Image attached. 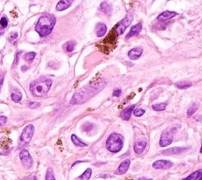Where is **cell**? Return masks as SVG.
Masks as SVG:
<instances>
[{"label": "cell", "mask_w": 202, "mask_h": 180, "mask_svg": "<svg viewBox=\"0 0 202 180\" xmlns=\"http://www.w3.org/2000/svg\"><path fill=\"white\" fill-rule=\"evenodd\" d=\"M107 83L104 80H100L95 83H89L88 85L83 87L80 90L74 93L73 97L70 100V104L73 105L83 104L91 98L100 92L103 88L105 87Z\"/></svg>", "instance_id": "cell-1"}, {"label": "cell", "mask_w": 202, "mask_h": 180, "mask_svg": "<svg viewBox=\"0 0 202 180\" xmlns=\"http://www.w3.org/2000/svg\"><path fill=\"white\" fill-rule=\"evenodd\" d=\"M56 23V18L53 15L45 13L39 18L36 26V31L41 37L46 36L51 33Z\"/></svg>", "instance_id": "cell-2"}, {"label": "cell", "mask_w": 202, "mask_h": 180, "mask_svg": "<svg viewBox=\"0 0 202 180\" xmlns=\"http://www.w3.org/2000/svg\"><path fill=\"white\" fill-rule=\"evenodd\" d=\"M52 80L51 79H43L40 78V80H36L30 85V91L35 97L42 98L45 97L49 92L51 86H52Z\"/></svg>", "instance_id": "cell-3"}, {"label": "cell", "mask_w": 202, "mask_h": 180, "mask_svg": "<svg viewBox=\"0 0 202 180\" xmlns=\"http://www.w3.org/2000/svg\"><path fill=\"white\" fill-rule=\"evenodd\" d=\"M123 147V138L117 133H112L106 141V148L112 153L121 151Z\"/></svg>", "instance_id": "cell-4"}, {"label": "cell", "mask_w": 202, "mask_h": 180, "mask_svg": "<svg viewBox=\"0 0 202 180\" xmlns=\"http://www.w3.org/2000/svg\"><path fill=\"white\" fill-rule=\"evenodd\" d=\"M133 10H129L127 14L125 16L123 19H121V21L117 24L116 29H115V32L117 34V36H120L121 34L123 33L125 31V29L130 25L131 22L133 20Z\"/></svg>", "instance_id": "cell-5"}, {"label": "cell", "mask_w": 202, "mask_h": 180, "mask_svg": "<svg viewBox=\"0 0 202 180\" xmlns=\"http://www.w3.org/2000/svg\"><path fill=\"white\" fill-rule=\"evenodd\" d=\"M176 132V128H171L170 129H166L162 133L160 138L159 144L161 147H166L171 144L173 141V137Z\"/></svg>", "instance_id": "cell-6"}, {"label": "cell", "mask_w": 202, "mask_h": 180, "mask_svg": "<svg viewBox=\"0 0 202 180\" xmlns=\"http://www.w3.org/2000/svg\"><path fill=\"white\" fill-rule=\"evenodd\" d=\"M34 126L33 124H29L23 129L20 136V144L21 145L28 144L31 141L33 136L34 134Z\"/></svg>", "instance_id": "cell-7"}, {"label": "cell", "mask_w": 202, "mask_h": 180, "mask_svg": "<svg viewBox=\"0 0 202 180\" xmlns=\"http://www.w3.org/2000/svg\"><path fill=\"white\" fill-rule=\"evenodd\" d=\"M19 158L21 161L22 165L25 167V168H30L33 166V158L30 155L28 150L26 149H23L19 153Z\"/></svg>", "instance_id": "cell-8"}, {"label": "cell", "mask_w": 202, "mask_h": 180, "mask_svg": "<svg viewBox=\"0 0 202 180\" xmlns=\"http://www.w3.org/2000/svg\"><path fill=\"white\" fill-rule=\"evenodd\" d=\"M146 144H147V141H146V139L144 137L138 139L137 141L135 142V144H134V146H133L134 152H135L137 154H138V155L142 154V152L144 151L146 146Z\"/></svg>", "instance_id": "cell-9"}, {"label": "cell", "mask_w": 202, "mask_h": 180, "mask_svg": "<svg viewBox=\"0 0 202 180\" xmlns=\"http://www.w3.org/2000/svg\"><path fill=\"white\" fill-rule=\"evenodd\" d=\"M173 166V163L167 160H158L153 163L152 166L156 170H166L171 168Z\"/></svg>", "instance_id": "cell-10"}, {"label": "cell", "mask_w": 202, "mask_h": 180, "mask_svg": "<svg viewBox=\"0 0 202 180\" xmlns=\"http://www.w3.org/2000/svg\"><path fill=\"white\" fill-rule=\"evenodd\" d=\"M142 48H133L131 50H129V52L128 53V56L130 60H138L142 55Z\"/></svg>", "instance_id": "cell-11"}, {"label": "cell", "mask_w": 202, "mask_h": 180, "mask_svg": "<svg viewBox=\"0 0 202 180\" xmlns=\"http://www.w3.org/2000/svg\"><path fill=\"white\" fill-rule=\"evenodd\" d=\"M129 166H130V160L129 159H126V160L121 162V165L117 168L115 173L117 174V175H123V174L127 172V171L129 168Z\"/></svg>", "instance_id": "cell-12"}, {"label": "cell", "mask_w": 202, "mask_h": 180, "mask_svg": "<svg viewBox=\"0 0 202 180\" xmlns=\"http://www.w3.org/2000/svg\"><path fill=\"white\" fill-rule=\"evenodd\" d=\"M187 148H181V147H175V148H171V149H165L162 152V154L164 155H176L180 154L185 151Z\"/></svg>", "instance_id": "cell-13"}, {"label": "cell", "mask_w": 202, "mask_h": 180, "mask_svg": "<svg viewBox=\"0 0 202 180\" xmlns=\"http://www.w3.org/2000/svg\"><path fill=\"white\" fill-rule=\"evenodd\" d=\"M74 0H60L56 6V10L58 12H62L70 7Z\"/></svg>", "instance_id": "cell-14"}, {"label": "cell", "mask_w": 202, "mask_h": 180, "mask_svg": "<svg viewBox=\"0 0 202 180\" xmlns=\"http://www.w3.org/2000/svg\"><path fill=\"white\" fill-rule=\"evenodd\" d=\"M178 13H176L175 12H169V11H166V12H163L161 14L158 16V19L161 22H164L167 20V19H170L171 18H173L174 16L177 15Z\"/></svg>", "instance_id": "cell-15"}, {"label": "cell", "mask_w": 202, "mask_h": 180, "mask_svg": "<svg viewBox=\"0 0 202 180\" xmlns=\"http://www.w3.org/2000/svg\"><path fill=\"white\" fill-rule=\"evenodd\" d=\"M134 109H135V105H131L125 110H123L121 113V119H123L124 121H128L130 118L131 114H132Z\"/></svg>", "instance_id": "cell-16"}, {"label": "cell", "mask_w": 202, "mask_h": 180, "mask_svg": "<svg viewBox=\"0 0 202 180\" xmlns=\"http://www.w3.org/2000/svg\"><path fill=\"white\" fill-rule=\"evenodd\" d=\"M142 25L141 23L133 26L131 28L130 31H129V32L128 33V35L126 36V39H128V38L132 37V36H135V35H138V34L142 31Z\"/></svg>", "instance_id": "cell-17"}, {"label": "cell", "mask_w": 202, "mask_h": 180, "mask_svg": "<svg viewBox=\"0 0 202 180\" xmlns=\"http://www.w3.org/2000/svg\"><path fill=\"white\" fill-rule=\"evenodd\" d=\"M96 35L98 37H102L104 36V34L107 32V27L104 23H99L96 26Z\"/></svg>", "instance_id": "cell-18"}, {"label": "cell", "mask_w": 202, "mask_h": 180, "mask_svg": "<svg viewBox=\"0 0 202 180\" xmlns=\"http://www.w3.org/2000/svg\"><path fill=\"white\" fill-rule=\"evenodd\" d=\"M182 180H202V169L197 170L195 172L191 174L190 175H188L187 178Z\"/></svg>", "instance_id": "cell-19"}, {"label": "cell", "mask_w": 202, "mask_h": 180, "mask_svg": "<svg viewBox=\"0 0 202 180\" xmlns=\"http://www.w3.org/2000/svg\"><path fill=\"white\" fill-rule=\"evenodd\" d=\"M100 10H101L104 14L108 15L111 14V12H112V8H111L109 5L108 4V2H102V3L100 4Z\"/></svg>", "instance_id": "cell-20"}, {"label": "cell", "mask_w": 202, "mask_h": 180, "mask_svg": "<svg viewBox=\"0 0 202 180\" xmlns=\"http://www.w3.org/2000/svg\"><path fill=\"white\" fill-rule=\"evenodd\" d=\"M176 87L177 88H179V89L184 90V89H187V88L192 87V83H189V82H186V81H182V82L176 83Z\"/></svg>", "instance_id": "cell-21"}, {"label": "cell", "mask_w": 202, "mask_h": 180, "mask_svg": "<svg viewBox=\"0 0 202 180\" xmlns=\"http://www.w3.org/2000/svg\"><path fill=\"white\" fill-rule=\"evenodd\" d=\"M76 45V42L74 40H70V41H68L64 45V49H66V51L68 53L72 52L74 50V47Z\"/></svg>", "instance_id": "cell-22"}, {"label": "cell", "mask_w": 202, "mask_h": 180, "mask_svg": "<svg viewBox=\"0 0 202 180\" xmlns=\"http://www.w3.org/2000/svg\"><path fill=\"white\" fill-rule=\"evenodd\" d=\"M71 141H72V142L74 143L75 145H77V146H79V147L87 146V144L84 142H83V141H81L76 135H74V134H73V135L71 136Z\"/></svg>", "instance_id": "cell-23"}, {"label": "cell", "mask_w": 202, "mask_h": 180, "mask_svg": "<svg viewBox=\"0 0 202 180\" xmlns=\"http://www.w3.org/2000/svg\"><path fill=\"white\" fill-rule=\"evenodd\" d=\"M91 173H92L91 169L87 168L84 171V173L79 177V180H89L91 178Z\"/></svg>", "instance_id": "cell-24"}, {"label": "cell", "mask_w": 202, "mask_h": 180, "mask_svg": "<svg viewBox=\"0 0 202 180\" xmlns=\"http://www.w3.org/2000/svg\"><path fill=\"white\" fill-rule=\"evenodd\" d=\"M166 107V103H163V104H154L152 105V108L155 110V111H161L165 110Z\"/></svg>", "instance_id": "cell-25"}, {"label": "cell", "mask_w": 202, "mask_h": 180, "mask_svg": "<svg viewBox=\"0 0 202 180\" xmlns=\"http://www.w3.org/2000/svg\"><path fill=\"white\" fill-rule=\"evenodd\" d=\"M45 180H56L53 175V171L52 168H48L47 172H46V176H45Z\"/></svg>", "instance_id": "cell-26"}, {"label": "cell", "mask_w": 202, "mask_h": 180, "mask_svg": "<svg viewBox=\"0 0 202 180\" xmlns=\"http://www.w3.org/2000/svg\"><path fill=\"white\" fill-rule=\"evenodd\" d=\"M198 108V106L197 105H192L188 109V111H187V115H188V116H193V114L195 113L196 111L197 110Z\"/></svg>", "instance_id": "cell-27"}, {"label": "cell", "mask_w": 202, "mask_h": 180, "mask_svg": "<svg viewBox=\"0 0 202 180\" xmlns=\"http://www.w3.org/2000/svg\"><path fill=\"white\" fill-rule=\"evenodd\" d=\"M35 57H36V53L30 52V53H28L25 55L24 59L26 60L27 62H32V61L35 58Z\"/></svg>", "instance_id": "cell-28"}, {"label": "cell", "mask_w": 202, "mask_h": 180, "mask_svg": "<svg viewBox=\"0 0 202 180\" xmlns=\"http://www.w3.org/2000/svg\"><path fill=\"white\" fill-rule=\"evenodd\" d=\"M11 96H12V100L16 103L19 102L22 99V95L20 93H12Z\"/></svg>", "instance_id": "cell-29"}, {"label": "cell", "mask_w": 202, "mask_h": 180, "mask_svg": "<svg viewBox=\"0 0 202 180\" xmlns=\"http://www.w3.org/2000/svg\"><path fill=\"white\" fill-rule=\"evenodd\" d=\"M133 114H134V116H138V117H140L142 115L145 114V110L142 108H136L133 110Z\"/></svg>", "instance_id": "cell-30"}, {"label": "cell", "mask_w": 202, "mask_h": 180, "mask_svg": "<svg viewBox=\"0 0 202 180\" xmlns=\"http://www.w3.org/2000/svg\"><path fill=\"white\" fill-rule=\"evenodd\" d=\"M7 24H8V22H7V19L6 17H2V19H0V24H1V26L2 28H6L7 26Z\"/></svg>", "instance_id": "cell-31"}, {"label": "cell", "mask_w": 202, "mask_h": 180, "mask_svg": "<svg viewBox=\"0 0 202 180\" xmlns=\"http://www.w3.org/2000/svg\"><path fill=\"white\" fill-rule=\"evenodd\" d=\"M7 116H0V127L1 126H3L6 124V122H7Z\"/></svg>", "instance_id": "cell-32"}, {"label": "cell", "mask_w": 202, "mask_h": 180, "mask_svg": "<svg viewBox=\"0 0 202 180\" xmlns=\"http://www.w3.org/2000/svg\"><path fill=\"white\" fill-rule=\"evenodd\" d=\"M29 106L30 108L35 109V108H37L38 107H40V104L37 102H31V103H29Z\"/></svg>", "instance_id": "cell-33"}, {"label": "cell", "mask_w": 202, "mask_h": 180, "mask_svg": "<svg viewBox=\"0 0 202 180\" xmlns=\"http://www.w3.org/2000/svg\"><path fill=\"white\" fill-rule=\"evenodd\" d=\"M113 96H116V97H120L121 95V89H119V88H117V89H115L114 90H113Z\"/></svg>", "instance_id": "cell-34"}, {"label": "cell", "mask_w": 202, "mask_h": 180, "mask_svg": "<svg viewBox=\"0 0 202 180\" xmlns=\"http://www.w3.org/2000/svg\"><path fill=\"white\" fill-rule=\"evenodd\" d=\"M3 80H4V73L2 72H0V91H1L2 84H3Z\"/></svg>", "instance_id": "cell-35"}, {"label": "cell", "mask_w": 202, "mask_h": 180, "mask_svg": "<svg viewBox=\"0 0 202 180\" xmlns=\"http://www.w3.org/2000/svg\"><path fill=\"white\" fill-rule=\"evenodd\" d=\"M19 180H36V176L34 175H29L27 176V177H24V178H21V179Z\"/></svg>", "instance_id": "cell-36"}, {"label": "cell", "mask_w": 202, "mask_h": 180, "mask_svg": "<svg viewBox=\"0 0 202 180\" xmlns=\"http://www.w3.org/2000/svg\"><path fill=\"white\" fill-rule=\"evenodd\" d=\"M17 36H18V34H17L16 32H15V33L14 34V36H13V35H12V37H10V40H11V41H12V39H13V40H15V39H16V38H17Z\"/></svg>", "instance_id": "cell-37"}, {"label": "cell", "mask_w": 202, "mask_h": 180, "mask_svg": "<svg viewBox=\"0 0 202 180\" xmlns=\"http://www.w3.org/2000/svg\"><path fill=\"white\" fill-rule=\"evenodd\" d=\"M28 69H29V67L26 66H23L21 67V70L23 72H25Z\"/></svg>", "instance_id": "cell-38"}, {"label": "cell", "mask_w": 202, "mask_h": 180, "mask_svg": "<svg viewBox=\"0 0 202 180\" xmlns=\"http://www.w3.org/2000/svg\"><path fill=\"white\" fill-rule=\"evenodd\" d=\"M139 180H153V179H149V178H141Z\"/></svg>", "instance_id": "cell-39"}, {"label": "cell", "mask_w": 202, "mask_h": 180, "mask_svg": "<svg viewBox=\"0 0 202 180\" xmlns=\"http://www.w3.org/2000/svg\"><path fill=\"white\" fill-rule=\"evenodd\" d=\"M200 153H202V146H201V149H200Z\"/></svg>", "instance_id": "cell-40"}, {"label": "cell", "mask_w": 202, "mask_h": 180, "mask_svg": "<svg viewBox=\"0 0 202 180\" xmlns=\"http://www.w3.org/2000/svg\"><path fill=\"white\" fill-rule=\"evenodd\" d=\"M167 1H169V0H167Z\"/></svg>", "instance_id": "cell-41"}]
</instances>
